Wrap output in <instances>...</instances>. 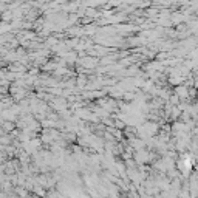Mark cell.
Wrapping results in <instances>:
<instances>
[{"label": "cell", "instance_id": "6da1fadb", "mask_svg": "<svg viewBox=\"0 0 198 198\" xmlns=\"http://www.w3.org/2000/svg\"><path fill=\"white\" fill-rule=\"evenodd\" d=\"M173 93L178 94L181 101L191 99V96H189V85H187V84H180V85H176V87L173 88Z\"/></svg>", "mask_w": 198, "mask_h": 198}, {"label": "cell", "instance_id": "7a4b0ae2", "mask_svg": "<svg viewBox=\"0 0 198 198\" xmlns=\"http://www.w3.org/2000/svg\"><path fill=\"white\" fill-rule=\"evenodd\" d=\"M79 64L84 67V68H87V70H94V68L98 67V64H99V59H96V57H93V56H88V57L79 59Z\"/></svg>", "mask_w": 198, "mask_h": 198}, {"label": "cell", "instance_id": "3957f363", "mask_svg": "<svg viewBox=\"0 0 198 198\" xmlns=\"http://www.w3.org/2000/svg\"><path fill=\"white\" fill-rule=\"evenodd\" d=\"M158 12H159L158 9H155V8H150V9H147V11H146V16H147V17H153V16H157Z\"/></svg>", "mask_w": 198, "mask_h": 198}]
</instances>
